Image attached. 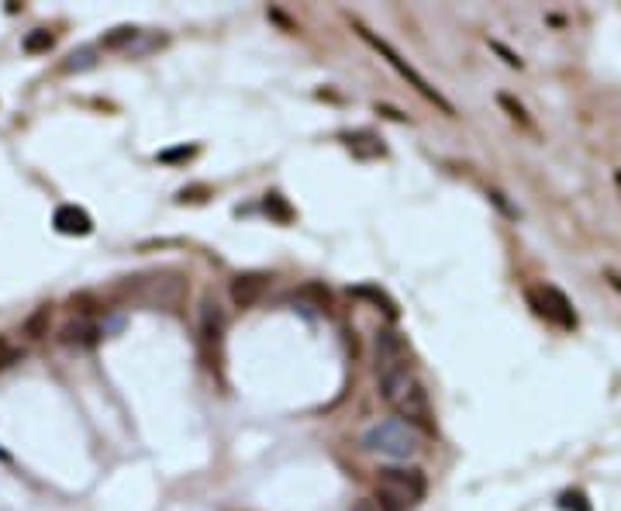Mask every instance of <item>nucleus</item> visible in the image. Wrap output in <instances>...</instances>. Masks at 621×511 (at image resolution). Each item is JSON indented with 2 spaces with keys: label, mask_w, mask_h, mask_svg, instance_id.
<instances>
[{
  "label": "nucleus",
  "mask_w": 621,
  "mask_h": 511,
  "mask_svg": "<svg viewBox=\"0 0 621 511\" xmlns=\"http://www.w3.org/2000/svg\"><path fill=\"white\" fill-rule=\"evenodd\" d=\"M373 350H376V373L380 377L390 373V370L407 366V342L394 328H380L376 339H373Z\"/></svg>",
  "instance_id": "6"
},
{
  "label": "nucleus",
  "mask_w": 621,
  "mask_h": 511,
  "mask_svg": "<svg viewBox=\"0 0 621 511\" xmlns=\"http://www.w3.org/2000/svg\"><path fill=\"white\" fill-rule=\"evenodd\" d=\"M359 446L366 449L370 456L404 463V460L421 452V432L411 428L401 418H383V421H373L370 428L359 436Z\"/></svg>",
  "instance_id": "2"
},
{
  "label": "nucleus",
  "mask_w": 621,
  "mask_h": 511,
  "mask_svg": "<svg viewBox=\"0 0 621 511\" xmlns=\"http://www.w3.org/2000/svg\"><path fill=\"white\" fill-rule=\"evenodd\" d=\"M52 224L59 235H90L93 232V218L76 204H59L52 215Z\"/></svg>",
  "instance_id": "8"
},
{
  "label": "nucleus",
  "mask_w": 621,
  "mask_h": 511,
  "mask_svg": "<svg viewBox=\"0 0 621 511\" xmlns=\"http://www.w3.org/2000/svg\"><path fill=\"white\" fill-rule=\"evenodd\" d=\"M49 325H52V304H38L28 318L21 321V335L31 339V342H38V339L49 335Z\"/></svg>",
  "instance_id": "11"
},
{
  "label": "nucleus",
  "mask_w": 621,
  "mask_h": 511,
  "mask_svg": "<svg viewBox=\"0 0 621 511\" xmlns=\"http://www.w3.org/2000/svg\"><path fill=\"white\" fill-rule=\"evenodd\" d=\"M100 335H104V328L93 325L90 318H76L62 328V342L66 346H83V350H93L100 342Z\"/></svg>",
  "instance_id": "9"
},
{
  "label": "nucleus",
  "mask_w": 621,
  "mask_h": 511,
  "mask_svg": "<svg viewBox=\"0 0 621 511\" xmlns=\"http://www.w3.org/2000/svg\"><path fill=\"white\" fill-rule=\"evenodd\" d=\"M21 45H25V52H31V56H35V52H49V49L56 45V35L45 32V28H35V32L25 35Z\"/></svg>",
  "instance_id": "14"
},
{
  "label": "nucleus",
  "mask_w": 621,
  "mask_h": 511,
  "mask_svg": "<svg viewBox=\"0 0 621 511\" xmlns=\"http://www.w3.org/2000/svg\"><path fill=\"white\" fill-rule=\"evenodd\" d=\"M487 197H491V204H494L504 218H518V208H511V204H507V197H504L500 191H487Z\"/></svg>",
  "instance_id": "21"
},
{
  "label": "nucleus",
  "mask_w": 621,
  "mask_h": 511,
  "mask_svg": "<svg viewBox=\"0 0 621 511\" xmlns=\"http://www.w3.org/2000/svg\"><path fill=\"white\" fill-rule=\"evenodd\" d=\"M380 397H383V405L394 412V418L407 421L411 428H418V432H435V415H432L428 390H425V383L418 381V373L411 370V363L380 377Z\"/></svg>",
  "instance_id": "1"
},
{
  "label": "nucleus",
  "mask_w": 621,
  "mask_h": 511,
  "mask_svg": "<svg viewBox=\"0 0 621 511\" xmlns=\"http://www.w3.org/2000/svg\"><path fill=\"white\" fill-rule=\"evenodd\" d=\"M497 104H500V107H504V111H507V114H511V118H515L522 128H535V125H531V118H528V111L518 104V100H515V97L500 94V97H497Z\"/></svg>",
  "instance_id": "18"
},
{
  "label": "nucleus",
  "mask_w": 621,
  "mask_h": 511,
  "mask_svg": "<svg viewBox=\"0 0 621 511\" xmlns=\"http://www.w3.org/2000/svg\"><path fill=\"white\" fill-rule=\"evenodd\" d=\"M97 59H93V49H80V52H73L66 63H62V73H83V69H93Z\"/></svg>",
  "instance_id": "16"
},
{
  "label": "nucleus",
  "mask_w": 621,
  "mask_h": 511,
  "mask_svg": "<svg viewBox=\"0 0 621 511\" xmlns=\"http://www.w3.org/2000/svg\"><path fill=\"white\" fill-rule=\"evenodd\" d=\"M270 287V277L266 273H239L232 284H228V297L235 308H252L263 301V294Z\"/></svg>",
  "instance_id": "7"
},
{
  "label": "nucleus",
  "mask_w": 621,
  "mask_h": 511,
  "mask_svg": "<svg viewBox=\"0 0 621 511\" xmlns=\"http://www.w3.org/2000/svg\"><path fill=\"white\" fill-rule=\"evenodd\" d=\"M342 138H345V145H349V153L356 160H380V156H387V145L373 131H352V135H342Z\"/></svg>",
  "instance_id": "10"
},
{
  "label": "nucleus",
  "mask_w": 621,
  "mask_h": 511,
  "mask_svg": "<svg viewBox=\"0 0 621 511\" xmlns=\"http://www.w3.org/2000/svg\"><path fill=\"white\" fill-rule=\"evenodd\" d=\"M349 294L352 297H363V301H370V304H376V308H383L390 318H397V304L383 294L380 287H373V284H359V287H349Z\"/></svg>",
  "instance_id": "12"
},
{
  "label": "nucleus",
  "mask_w": 621,
  "mask_h": 511,
  "mask_svg": "<svg viewBox=\"0 0 621 511\" xmlns=\"http://www.w3.org/2000/svg\"><path fill=\"white\" fill-rule=\"evenodd\" d=\"M263 208H266V215H273L277 222H290V218H294V211H290V204L283 200V193H266Z\"/></svg>",
  "instance_id": "15"
},
{
  "label": "nucleus",
  "mask_w": 621,
  "mask_h": 511,
  "mask_svg": "<svg viewBox=\"0 0 621 511\" xmlns=\"http://www.w3.org/2000/svg\"><path fill=\"white\" fill-rule=\"evenodd\" d=\"M525 301H528V308H531L538 318L553 321V325L566 328V332H573V328H577V311H573L570 297H566V294H562L559 287H553V284H538V287H528L525 290Z\"/></svg>",
  "instance_id": "5"
},
{
  "label": "nucleus",
  "mask_w": 621,
  "mask_h": 511,
  "mask_svg": "<svg viewBox=\"0 0 621 511\" xmlns=\"http://www.w3.org/2000/svg\"><path fill=\"white\" fill-rule=\"evenodd\" d=\"M428 494V480L418 467H387L376 477V508L380 511H411Z\"/></svg>",
  "instance_id": "3"
},
{
  "label": "nucleus",
  "mask_w": 621,
  "mask_h": 511,
  "mask_svg": "<svg viewBox=\"0 0 621 511\" xmlns=\"http://www.w3.org/2000/svg\"><path fill=\"white\" fill-rule=\"evenodd\" d=\"M193 156H197V145H180V149L159 153V162H180V160H193Z\"/></svg>",
  "instance_id": "20"
},
{
  "label": "nucleus",
  "mask_w": 621,
  "mask_h": 511,
  "mask_svg": "<svg viewBox=\"0 0 621 511\" xmlns=\"http://www.w3.org/2000/svg\"><path fill=\"white\" fill-rule=\"evenodd\" d=\"M352 28H356V32H359V38H363V42H366V45H370V49H376V52H380V56H383V59H387V63L394 66V69H397V73H401L404 80H407V83H411V87H414V90H418V94L425 97V100H432L435 107H442V111H445V114H456V107H452V104H449V100H445V97L438 94V90H435L432 83H428V80H425V76H421V73H418V69H414V66H411V63H404L401 56H397V52H394V49H390V45H387V42H383V38H376V35H373L370 28H366V25H359V21H356V25H352Z\"/></svg>",
  "instance_id": "4"
},
{
  "label": "nucleus",
  "mask_w": 621,
  "mask_h": 511,
  "mask_svg": "<svg viewBox=\"0 0 621 511\" xmlns=\"http://www.w3.org/2000/svg\"><path fill=\"white\" fill-rule=\"evenodd\" d=\"M615 184H618V191H621V169L615 173Z\"/></svg>",
  "instance_id": "26"
},
{
  "label": "nucleus",
  "mask_w": 621,
  "mask_h": 511,
  "mask_svg": "<svg viewBox=\"0 0 621 511\" xmlns=\"http://www.w3.org/2000/svg\"><path fill=\"white\" fill-rule=\"evenodd\" d=\"M138 35H142V32H138L135 25H122V28H114V32L104 35V38H100V45H104V49H124V45H131Z\"/></svg>",
  "instance_id": "13"
},
{
  "label": "nucleus",
  "mask_w": 621,
  "mask_h": 511,
  "mask_svg": "<svg viewBox=\"0 0 621 511\" xmlns=\"http://www.w3.org/2000/svg\"><path fill=\"white\" fill-rule=\"evenodd\" d=\"M556 505H559V511H590V501L584 491H562Z\"/></svg>",
  "instance_id": "17"
},
{
  "label": "nucleus",
  "mask_w": 621,
  "mask_h": 511,
  "mask_svg": "<svg viewBox=\"0 0 621 511\" xmlns=\"http://www.w3.org/2000/svg\"><path fill=\"white\" fill-rule=\"evenodd\" d=\"M491 49H494V52H500V56H504V63H507V66H518V69H522V59H518V56L511 52V49H504L500 42H491Z\"/></svg>",
  "instance_id": "22"
},
{
  "label": "nucleus",
  "mask_w": 621,
  "mask_h": 511,
  "mask_svg": "<svg viewBox=\"0 0 621 511\" xmlns=\"http://www.w3.org/2000/svg\"><path fill=\"white\" fill-rule=\"evenodd\" d=\"M604 277H608V284H611V287H615V290L621 294V277H618V273H615V270H608Z\"/></svg>",
  "instance_id": "25"
},
{
  "label": "nucleus",
  "mask_w": 621,
  "mask_h": 511,
  "mask_svg": "<svg viewBox=\"0 0 621 511\" xmlns=\"http://www.w3.org/2000/svg\"><path fill=\"white\" fill-rule=\"evenodd\" d=\"M380 114H387V118H394V122H404V114L401 111H394V107H376Z\"/></svg>",
  "instance_id": "24"
},
{
  "label": "nucleus",
  "mask_w": 621,
  "mask_h": 511,
  "mask_svg": "<svg viewBox=\"0 0 621 511\" xmlns=\"http://www.w3.org/2000/svg\"><path fill=\"white\" fill-rule=\"evenodd\" d=\"M352 511H380V508H376V501H373V498H363V501H356V505H352Z\"/></svg>",
  "instance_id": "23"
},
{
  "label": "nucleus",
  "mask_w": 621,
  "mask_h": 511,
  "mask_svg": "<svg viewBox=\"0 0 621 511\" xmlns=\"http://www.w3.org/2000/svg\"><path fill=\"white\" fill-rule=\"evenodd\" d=\"M25 359V350H18V346H11V339L7 335H0V373L4 370H11L14 363H21Z\"/></svg>",
  "instance_id": "19"
}]
</instances>
